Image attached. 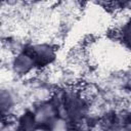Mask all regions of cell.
<instances>
[{
	"label": "cell",
	"instance_id": "obj_1",
	"mask_svg": "<svg viewBox=\"0 0 131 131\" xmlns=\"http://www.w3.org/2000/svg\"><path fill=\"white\" fill-rule=\"evenodd\" d=\"M34 63H35V59L33 55L21 53L17 55L14 59V69L17 73L25 74L34 67Z\"/></svg>",
	"mask_w": 131,
	"mask_h": 131
},
{
	"label": "cell",
	"instance_id": "obj_2",
	"mask_svg": "<svg viewBox=\"0 0 131 131\" xmlns=\"http://www.w3.org/2000/svg\"><path fill=\"white\" fill-rule=\"evenodd\" d=\"M12 105V97L6 91H0V112L9 110Z\"/></svg>",
	"mask_w": 131,
	"mask_h": 131
}]
</instances>
